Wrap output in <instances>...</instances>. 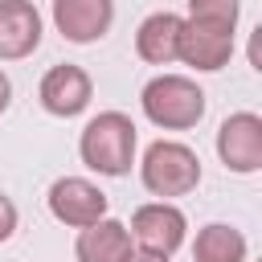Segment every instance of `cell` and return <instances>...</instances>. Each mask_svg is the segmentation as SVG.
I'll use <instances>...</instances> for the list:
<instances>
[{
	"label": "cell",
	"mask_w": 262,
	"mask_h": 262,
	"mask_svg": "<svg viewBox=\"0 0 262 262\" xmlns=\"http://www.w3.org/2000/svg\"><path fill=\"white\" fill-rule=\"evenodd\" d=\"M135 123L123 111H102L82 127L78 156L98 176H127L135 164Z\"/></svg>",
	"instance_id": "obj_1"
},
{
	"label": "cell",
	"mask_w": 262,
	"mask_h": 262,
	"mask_svg": "<svg viewBox=\"0 0 262 262\" xmlns=\"http://www.w3.org/2000/svg\"><path fill=\"white\" fill-rule=\"evenodd\" d=\"M139 106L143 115L164 127V131H184V127H196L201 115H205V90L184 78V74H160L143 86L139 94Z\"/></svg>",
	"instance_id": "obj_2"
},
{
	"label": "cell",
	"mask_w": 262,
	"mask_h": 262,
	"mask_svg": "<svg viewBox=\"0 0 262 262\" xmlns=\"http://www.w3.org/2000/svg\"><path fill=\"white\" fill-rule=\"evenodd\" d=\"M139 180L151 196H184L201 184V160L188 143L156 139L139 160Z\"/></svg>",
	"instance_id": "obj_3"
},
{
	"label": "cell",
	"mask_w": 262,
	"mask_h": 262,
	"mask_svg": "<svg viewBox=\"0 0 262 262\" xmlns=\"http://www.w3.org/2000/svg\"><path fill=\"white\" fill-rule=\"evenodd\" d=\"M127 233H131V242H139V250L172 254V250L184 246L188 221H184V213H180L172 201H151V205H139V209H135Z\"/></svg>",
	"instance_id": "obj_4"
},
{
	"label": "cell",
	"mask_w": 262,
	"mask_h": 262,
	"mask_svg": "<svg viewBox=\"0 0 262 262\" xmlns=\"http://www.w3.org/2000/svg\"><path fill=\"white\" fill-rule=\"evenodd\" d=\"M217 156L229 172H258L262 168V119L254 111H237L217 131Z\"/></svg>",
	"instance_id": "obj_5"
},
{
	"label": "cell",
	"mask_w": 262,
	"mask_h": 262,
	"mask_svg": "<svg viewBox=\"0 0 262 262\" xmlns=\"http://www.w3.org/2000/svg\"><path fill=\"white\" fill-rule=\"evenodd\" d=\"M49 213L61 225H90L98 217H106V192L98 184H90L86 176H61L49 184Z\"/></svg>",
	"instance_id": "obj_6"
},
{
	"label": "cell",
	"mask_w": 262,
	"mask_h": 262,
	"mask_svg": "<svg viewBox=\"0 0 262 262\" xmlns=\"http://www.w3.org/2000/svg\"><path fill=\"white\" fill-rule=\"evenodd\" d=\"M229 57H233V29L205 25V20H184L176 61H184V66H192V70H201V74H213V70H221Z\"/></svg>",
	"instance_id": "obj_7"
},
{
	"label": "cell",
	"mask_w": 262,
	"mask_h": 262,
	"mask_svg": "<svg viewBox=\"0 0 262 262\" xmlns=\"http://www.w3.org/2000/svg\"><path fill=\"white\" fill-rule=\"evenodd\" d=\"M90 94H94V82H90V74H86L82 66H53V70L41 78V86H37L41 106H45L49 115H57V119L82 115V111L90 106Z\"/></svg>",
	"instance_id": "obj_8"
},
{
	"label": "cell",
	"mask_w": 262,
	"mask_h": 262,
	"mask_svg": "<svg viewBox=\"0 0 262 262\" xmlns=\"http://www.w3.org/2000/svg\"><path fill=\"white\" fill-rule=\"evenodd\" d=\"M115 20V0H53V25L66 41L90 45Z\"/></svg>",
	"instance_id": "obj_9"
},
{
	"label": "cell",
	"mask_w": 262,
	"mask_h": 262,
	"mask_svg": "<svg viewBox=\"0 0 262 262\" xmlns=\"http://www.w3.org/2000/svg\"><path fill=\"white\" fill-rule=\"evenodd\" d=\"M41 45V12L33 0H0V61H20Z\"/></svg>",
	"instance_id": "obj_10"
},
{
	"label": "cell",
	"mask_w": 262,
	"mask_h": 262,
	"mask_svg": "<svg viewBox=\"0 0 262 262\" xmlns=\"http://www.w3.org/2000/svg\"><path fill=\"white\" fill-rule=\"evenodd\" d=\"M131 250H135V242L127 233V225L115 217H98V221L82 225L78 242H74L78 262H127Z\"/></svg>",
	"instance_id": "obj_11"
},
{
	"label": "cell",
	"mask_w": 262,
	"mask_h": 262,
	"mask_svg": "<svg viewBox=\"0 0 262 262\" xmlns=\"http://www.w3.org/2000/svg\"><path fill=\"white\" fill-rule=\"evenodd\" d=\"M180 29H184V16H176V12H151L135 29V53L143 61H151V66H172L176 49H180Z\"/></svg>",
	"instance_id": "obj_12"
},
{
	"label": "cell",
	"mask_w": 262,
	"mask_h": 262,
	"mask_svg": "<svg viewBox=\"0 0 262 262\" xmlns=\"http://www.w3.org/2000/svg\"><path fill=\"white\" fill-rule=\"evenodd\" d=\"M192 258L196 262H246V237H242V229L213 221L196 233Z\"/></svg>",
	"instance_id": "obj_13"
},
{
	"label": "cell",
	"mask_w": 262,
	"mask_h": 262,
	"mask_svg": "<svg viewBox=\"0 0 262 262\" xmlns=\"http://www.w3.org/2000/svg\"><path fill=\"white\" fill-rule=\"evenodd\" d=\"M237 12H242V0H188V20L233 29L237 25Z\"/></svg>",
	"instance_id": "obj_14"
},
{
	"label": "cell",
	"mask_w": 262,
	"mask_h": 262,
	"mask_svg": "<svg viewBox=\"0 0 262 262\" xmlns=\"http://www.w3.org/2000/svg\"><path fill=\"white\" fill-rule=\"evenodd\" d=\"M12 229H16V205L0 192V242H8V237H12Z\"/></svg>",
	"instance_id": "obj_15"
},
{
	"label": "cell",
	"mask_w": 262,
	"mask_h": 262,
	"mask_svg": "<svg viewBox=\"0 0 262 262\" xmlns=\"http://www.w3.org/2000/svg\"><path fill=\"white\" fill-rule=\"evenodd\" d=\"M127 262H168V254H151V250H131Z\"/></svg>",
	"instance_id": "obj_16"
},
{
	"label": "cell",
	"mask_w": 262,
	"mask_h": 262,
	"mask_svg": "<svg viewBox=\"0 0 262 262\" xmlns=\"http://www.w3.org/2000/svg\"><path fill=\"white\" fill-rule=\"evenodd\" d=\"M8 98H12V82H8V74L0 70V115L8 111Z\"/></svg>",
	"instance_id": "obj_17"
}]
</instances>
